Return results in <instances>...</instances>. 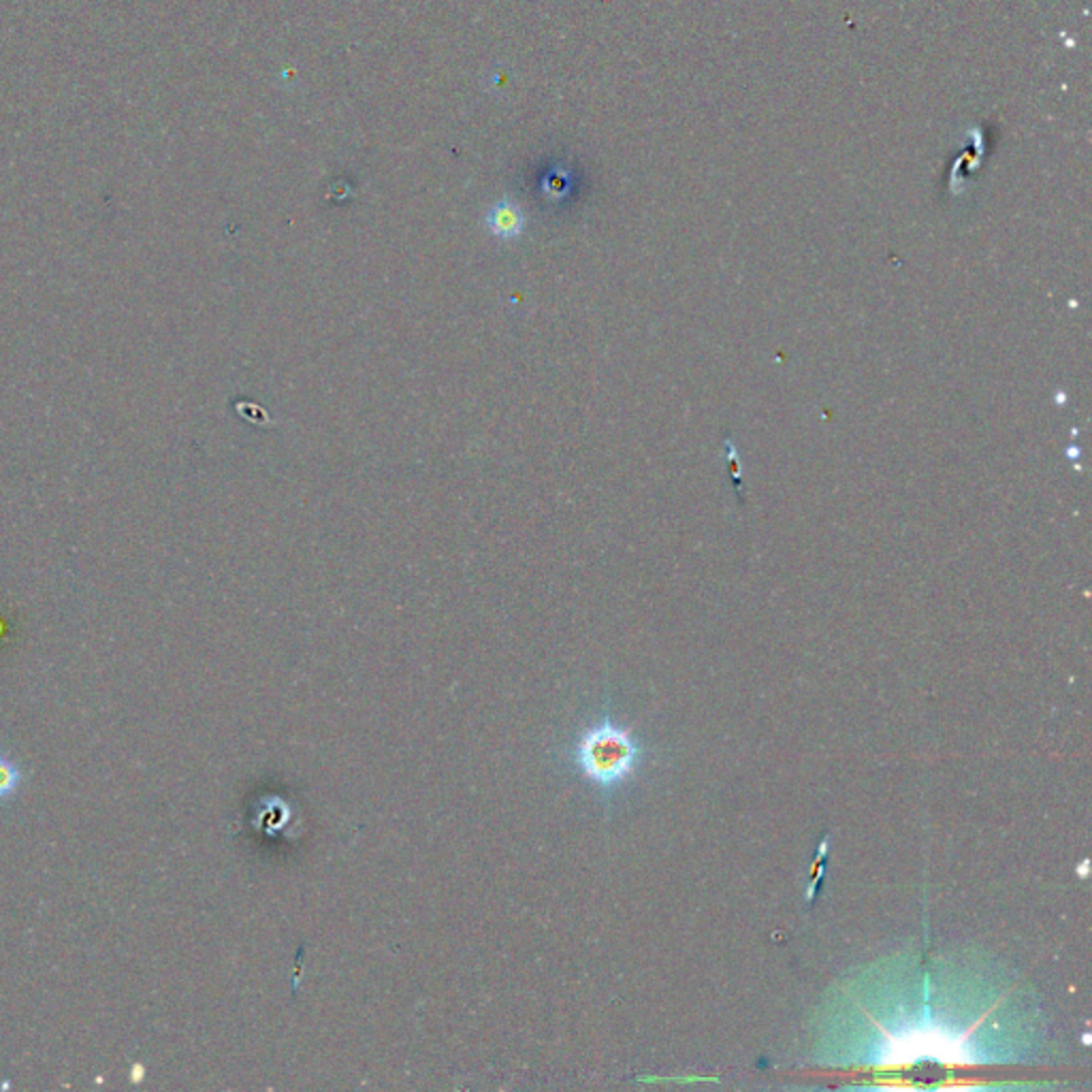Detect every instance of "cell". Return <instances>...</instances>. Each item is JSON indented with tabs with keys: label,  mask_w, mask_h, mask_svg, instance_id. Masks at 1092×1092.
Wrapping results in <instances>:
<instances>
[{
	"label": "cell",
	"mask_w": 1092,
	"mask_h": 1092,
	"mask_svg": "<svg viewBox=\"0 0 1092 1092\" xmlns=\"http://www.w3.org/2000/svg\"><path fill=\"white\" fill-rule=\"evenodd\" d=\"M642 749L630 730L617 725L608 715L578 734L572 747L574 768L585 781L602 789L615 791L636 774Z\"/></svg>",
	"instance_id": "6da1fadb"
},
{
	"label": "cell",
	"mask_w": 1092,
	"mask_h": 1092,
	"mask_svg": "<svg viewBox=\"0 0 1092 1092\" xmlns=\"http://www.w3.org/2000/svg\"><path fill=\"white\" fill-rule=\"evenodd\" d=\"M24 774L20 766L5 753H0V800H9L22 785Z\"/></svg>",
	"instance_id": "7a4b0ae2"
},
{
	"label": "cell",
	"mask_w": 1092,
	"mask_h": 1092,
	"mask_svg": "<svg viewBox=\"0 0 1092 1092\" xmlns=\"http://www.w3.org/2000/svg\"><path fill=\"white\" fill-rule=\"evenodd\" d=\"M489 224L491 228L495 230L498 235H517L519 233V226H521V220H519V211L512 209L510 205H498L489 216Z\"/></svg>",
	"instance_id": "3957f363"
}]
</instances>
